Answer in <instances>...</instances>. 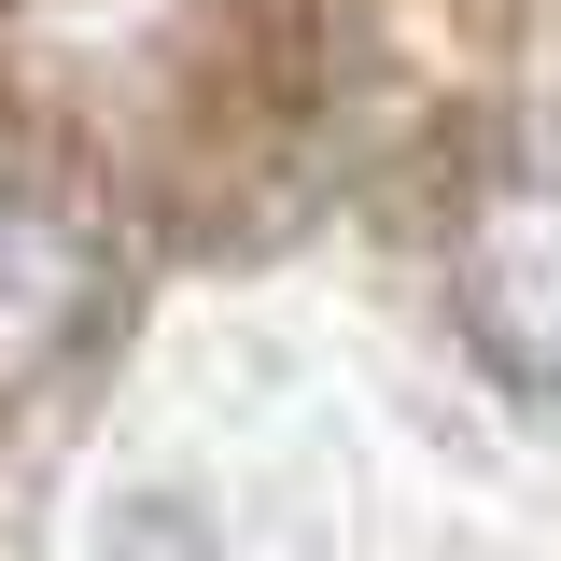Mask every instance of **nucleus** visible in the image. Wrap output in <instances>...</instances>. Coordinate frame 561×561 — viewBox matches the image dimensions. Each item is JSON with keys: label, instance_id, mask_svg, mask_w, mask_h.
Listing matches in <instances>:
<instances>
[{"label": "nucleus", "instance_id": "1", "mask_svg": "<svg viewBox=\"0 0 561 561\" xmlns=\"http://www.w3.org/2000/svg\"><path fill=\"white\" fill-rule=\"evenodd\" d=\"M449 295L505 379L561 393V154H519L463 197V239H449Z\"/></svg>", "mask_w": 561, "mask_h": 561}, {"label": "nucleus", "instance_id": "2", "mask_svg": "<svg viewBox=\"0 0 561 561\" xmlns=\"http://www.w3.org/2000/svg\"><path fill=\"white\" fill-rule=\"evenodd\" d=\"M99 295H113L99 210L57 197V183H0V379L57 365V351L99 323Z\"/></svg>", "mask_w": 561, "mask_h": 561}]
</instances>
